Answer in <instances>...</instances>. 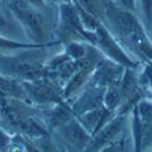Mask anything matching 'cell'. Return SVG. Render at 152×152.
Returning <instances> with one entry per match:
<instances>
[{"label":"cell","mask_w":152,"mask_h":152,"mask_svg":"<svg viewBox=\"0 0 152 152\" xmlns=\"http://www.w3.org/2000/svg\"><path fill=\"white\" fill-rule=\"evenodd\" d=\"M122 67L121 65L115 64H107L102 62L94 71L91 80L95 86L98 88H107L110 85H115L118 80L122 77Z\"/></svg>","instance_id":"5"},{"label":"cell","mask_w":152,"mask_h":152,"mask_svg":"<svg viewBox=\"0 0 152 152\" xmlns=\"http://www.w3.org/2000/svg\"><path fill=\"white\" fill-rule=\"evenodd\" d=\"M24 86L34 100L43 102V103H46V102L58 103L61 100L58 93H57L52 86H50V85L37 84L34 86H33V85H24Z\"/></svg>","instance_id":"7"},{"label":"cell","mask_w":152,"mask_h":152,"mask_svg":"<svg viewBox=\"0 0 152 152\" xmlns=\"http://www.w3.org/2000/svg\"><path fill=\"white\" fill-rule=\"evenodd\" d=\"M89 51V45H84L81 42L74 41L66 46L65 53L67 55L71 60H81L85 58Z\"/></svg>","instance_id":"13"},{"label":"cell","mask_w":152,"mask_h":152,"mask_svg":"<svg viewBox=\"0 0 152 152\" xmlns=\"http://www.w3.org/2000/svg\"><path fill=\"white\" fill-rule=\"evenodd\" d=\"M10 12L20 22V24L24 27L26 32L29 34V37H32V39L36 43L45 45L41 43L45 38V32H46L45 19L41 13L37 12L34 7H32L31 4H27V5L13 9Z\"/></svg>","instance_id":"3"},{"label":"cell","mask_w":152,"mask_h":152,"mask_svg":"<svg viewBox=\"0 0 152 152\" xmlns=\"http://www.w3.org/2000/svg\"><path fill=\"white\" fill-rule=\"evenodd\" d=\"M121 127H122V124H121L119 119L112 122L108 127L105 126V128L99 132V134L91 141V143H90L89 146H86L88 152H95V151L103 148V147L105 146L110 140H113V137L121 131Z\"/></svg>","instance_id":"6"},{"label":"cell","mask_w":152,"mask_h":152,"mask_svg":"<svg viewBox=\"0 0 152 152\" xmlns=\"http://www.w3.org/2000/svg\"><path fill=\"white\" fill-rule=\"evenodd\" d=\"M142 9V13L145 15L146 24L148 28H152V0H138Z\"/></svg>","instance_id":"15"},{"label":"cell","mask_w":152,"mask_h":152,"mask_svg":"<svg viewBox=\"0 0 152 152\" xmlns=\"http://www.w3.org/2000/svg\"><path fill=\"white\" fill-rule=\"evenodd\" d=\"M94 46H96L104 55H107L109 58L113 60L115 64L121 66H126L127 69H133L134 67V62L127 56V53L123 51L122 47L118 45L115 38L112 36L102 23L99 27L95 29V42Z\"/></svg>","instance_id":"2"},{"label":"cell","mask_w":152,"mask_h":152,"mask_svg":"<svg viewBox=\"0 0 152 152\" xmlns=\"http://www.w3.org/2000/svg\"><path fill=\"white\" fill-rule=\"evenodd\" d=\"M0 71L9 76H19L31 81H37L45 75V70L42 66L24 62L14 57H5V58L0 57Z\"/></svg>","instance_id":"4"},{"label":"cell","mask_w":152,"mask_h":152,"mask_svg":"<svg viewBox=\"0 0 152 152\" xmlns=\"http://www.w3.org/2000/svg\"><path fill=\"white\" fill-rule=\"evenodd\" d=\"M128 42L134 47L136 52L140 56L145 57V58L148 61H152V43L150 42L148 38H147L143 29H141L138 32H136L134 34H132L128 38Z\"/></svg>","instance_id":"9"},{"label":"cell","mask_w":152,"mask_h":152,"mask_svg":"<svg viewBox=\"0 0 152 152\" xmlns=\"http://www.w3.org/2000/svg\"><path fill=\"white\" fill-rule=\"evenodd\" d=\"M114 3L117 5H119L121 8L126 9V10H129V12L136 10V0H114Z\"/></svg>","instance_id":"16"},{"label":"cell","mask_w":152,"mask_h":152,"mask_svg":"<svg viewBox=\"0 0 152 152\" xmlns=\"http://www.w3.org/2000/svg\"><path fill=\"white\" fill-rule=\"evenodd\" d=\"M64 131H65V136H67V140L72 145L77 146V148L86 147L88 140H89L86 131H84V128L77 122H75V121L66 122Z\"/></svg>","instance_id":"8"},{"label":"cell","mask_w":152,"mask_h":152,"mask_svg":"<svg viewBox=\"0 0 152 152\" xmlns=\"http://www.w3.org/2000/svg\"><path fill=\"white\" fill-rule=\"evenodd\" d=\"M103 15L112 29L119 37L127 38V39L136 32L143 29L133 12L121 8L112 0H107L104 3Z\"/></svg>","instance_id":"1"},{"label":"cell","mask_w":152,"mask_h":152,"mask_svg":"<svg viewBox=\"0 0 152 152\" xmlns=\"http://www.w3.org/2000/svg\"><path fill=\"white\" fill-rule=\"evenodd\" d=\"M74 1H76L79 5H81L85 10L91 13L98 19H100L103 17L104 3H102V0H74Z\"/></svg>","instance_id":"14"},{"label":"cell","mask_w":152,"mask_h":152,"mask_svg":"<svg viewBox=\"0 0 152 152\" xmlns=\"http://www.w3.org/2000/svg\"><path fill=\"white\" fill-rule=\"evenodd\" d=\"M56 43H46V45H39V43H22V42L12 41L9 38L1 37L0 36V48H5V50H20V48H41V47H50L53 46Z\"/></svg>","instance_id":"12"},{"label":"cell","mask_w":152,"mask_h":152,"mask_svg":"<svg viewBox=\"0 0 152 152\" xmlns=\"http://www.w3.org/2000/svg\"><path fill=\"white\" fill-rule=\"evenodd\" d=\"M98 91L99 90H96V89L86 91L79 99V102L75 104L74 110L77 112L79 114H84L89 110H93V109L98 108L102 104V100H103V96L98 95Z\"/></svg>","instance_id":"10"},{"label":"cell","mask_w":152,"mask_h":152,"mask_svg":"<svg viewBox=\"0 0 152 152\" xmlns=\"http://www.w3.org/2000/svg\"><path fill=\"white\" fill-rule=\"evenodd\" d=\"M122 99H123V93L117 84L108 86V90L104 93V96H103L104 104H105V107L109 109V110L115 109L121 104Z\"/></svg>","instance_id":"11"},{"label":"cell","mask_w":152,"mask_h":152,"mask_svg":"<svg viewBox=\"0 0 152 152\" xmlns=\"http://www.w3.org/2000/svg\"><path fill=\"white\" fill-rule=\"evenodd\" d=\"M7 24H8L7 18H5V15H4V13L0 10V31L4 29V28L7 27Z\"/></svg>","instance_id":"17"},{"label":"cell","mask_w":152,"mask_h":152,"mask_svg":"<svg viewBox=\"0 0 152 152\" xmlns=\"http://www.w3.org/2000/svg\"><path fill=\"white\" fill-rule=\"evenodd\" d=\"M52 1L61 4V3H70V1H72V0H52Z\"/></svg>","instance_id":"18"}]
</instances>
